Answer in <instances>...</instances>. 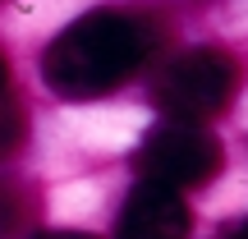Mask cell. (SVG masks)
<instances>
[{
  "label": "cell",
  "mask_w": 248,
  "mask_h": 239,
  "mask_svg": "<svg viewBox=\"0 0 248 239\" xmlns=\"http://www.w3.org/2000/svg\"><path fill=\"white\" fill-rule=\"evenodd\" d=\"M161 46L156 18L138 9H92L74 18L42 55V79L64 101H97L124 88Z\"/></svg>",
  "instance_id": "cell-1"
},
{
  "label": "cell",
  "mask_w": 248,
  "mask_h": 239,
  "mask_svg": "<svg viewBox=\"0 0 248 239\" xmlns=\"http://www.w3.org/2000/svg\"><path fill=\"white\" fill-rule=\"evenodd\" d=\"M239 83H244V69L230 51H221V46H193V51L175 55L156 74L152 106L166 120L202 124V120H216L234 106Z\"/></svg>",
  "instance_id": "cell-2"
},
{
  "label": "cell",
  "mask_w": 248,
  "mask_h": 239,
  "mask_svg": "<svg viewBox=\"0 0 248 239\" xmlns=\"http://www.w3.org/2000/svg\"><path fill=\"white\" fill-rule=\"evenodd\" d=\"M225 166L221 157V143L212 138L207 129L184 120H166L138 143L133 152V170L138 179H152V184H166V189H202L216 170Z\"/></svg>",
  "instance_id": "cell-3"
},
{
  "label": "cell",
  "mask_w": 248,
  "mask_h": 239,
  "mask_svg": "<svg viewBox=\"0 0 248 239\" xmlns=\"http://www.w3.org/2000/svg\"><path fill=\"white\" fill-rule=\"evenodd\" d=\"M188 230H193V212H188L184 193L152 184V179L133 184L115 221V239H188Z\"/></svg>",
  "instance_id": "cell-4"
},
{
  "label": "cell",
  "mask_w": 248,
  "mask_h": 239,
  "mask_svg": "<svg viewBox=\"0 0 248 239\" xmlns=\"http://www.w3.org/2000/svg\"><path fill=\"white\" fill-rule=\"evenodd\" d=\"M37 212H42V198L28 184H14V179L0 184V239H18L37 221Z\"/></svg>",
  "instance_id": "cell-5"
},
{
  "label": "cell",
  "mask_w": 248,
  "mask_h": 239,
  "mask_svg": "<svg viewBox=\"0 0 248 239\" xmlns=\"http://www.w3.org/2000/svg\"><path fill=\"white\" fill-rule=\"evenodd\" d=\"M23 143H28V111H23V101L0 97V161L18 157Z\"/></svg>",
  "instance_id": "cell-6"
},
{
  "label": "cell",
  "mask_w": 248,
  "mask_h": 239,
  "mask_svg": "<svg viewBox=\"0 0 248 239\" xmlns=\"http://www.w3.org/2000/svg\"><path fill=\"white\" fill-rule=\"evenodd\" d=\"M32 239H97V235H83V230H42Z\"/></svg>",
  "instance_id": "cell-7"
},
{
  "label": "cell",
  "mask_w": 248,
  "mask_h": 239,
  "mask_svg": "<svg viewBox=\"0 0 248 239\" xmlns=\"http://www.w3.org/2000/svg\"><path fill=\"white\" fill-rule=\"evenodd\" d=\"M5 83H9V60L0 55V92H5Z\"/></svg>",
  "instance_id": "cell-8"
},
{
  "label": "cell",
  "mask_w": 248,
  "mask_h": 239,
  "mask_svg": "<svg viewBox=\"0 0 248 239\" xmlns=\"http://www.w3.org/2000/svg\"><path fill=\"white\" fill-rule=\"evenodd\" d=\"M234 239H248V225H244V230H239V235H234Z\"/></svg>",
  "instance_id": "cell-9"
}]
</instances>
